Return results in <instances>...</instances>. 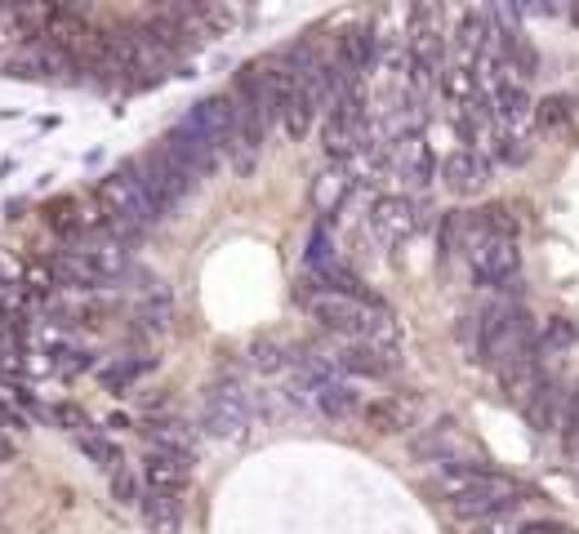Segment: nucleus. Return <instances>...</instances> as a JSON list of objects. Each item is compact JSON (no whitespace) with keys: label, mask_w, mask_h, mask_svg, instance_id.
<instances>
[{"label":"nucleus","mask_w":579,"mask_h":534,"mask_svg":"<svg viewBox=\"0 0 579 534\" xmlns=\"http://www.w3.org/2000/svg\"><path fill=\"white\" fill-rule=\"evenodd\" d=\"M90 254V263H94V272L103 277V281H112V277H120L125 272V263H130V254H125L116 241H103V245H94V249H85Z\"/></svg>","instance_id":"nucleus-31"},{"label":"nucleus","mask_w":579,"mask_h":534,"mask_svg":"<svg viewBox=\"0 0 579 534\" xmlns=\"http://www.w3.org/2000/svg\"><path fill=\"white\" fill-rule=\"evenodd\" d=\"M49 267H54L58 286H72V290H94V286H103V277L94 272V263H90V254H85V249H68V254H58Z\"/></svg>","instance_id":"nucleus-19"},{"label":"nucleus","mask_w":579,"mask_h":534,"mask_svg":"<svg viewBox=\"0 0 579 534\" xmlns=\"http://www.w3.org/2000/svg\"><path fill=\"white\" fill-rule=\"evenodd\" d=\"M316 406H321V415H331V419H352V415H361V392H352L348 383H339L335 374L326 379V383H316Z\"/></svg>","instance_id":"nucleus-18"},{"label":"nucleus","mask_w":579,"mask_h":534,"mask_svg":"<svg viewBox=\"0 0 579 534\" xmlns=\"http://www.w3.org/2000/svg\"><path fill=\"white\" fill-rule=\"evenodd\" d=\"M45 223L58 236H81V200H72V196L49 200V206H45Z\"/></svg>","instance_id":"nucleus-27"},{"label":"nucleus","mask_w":579,"mask_h":534,"mask_svg":"<svg viewBox=\"0 0 579 534\" xmlns=\"http://www.w3.org/2000/svg\"><path fill=\"white\" fill-rule=\"evenodd\" d=\"M187 481H192V458H178V454H161V450H152L148 458H143V486L148 490H157V495H183L187 490Z\"/></svg>","instance_id":"nucleus-12"},{"label":"nucleus","mask_w":579,"mask_h":534,"mask_svg":"<svg viewBox=\"0 0 579 534\" xmlns=\"http://www.w3.org/2000/svg\"><path fill=\"white\" fill-rule=\"evenodd\" d=\"M402 170L415 187H428L437 178V161H432V148L424 139H402Z\"/></svg>","instance_id":"nucleus-22"},{"label":"nucleus","mask_w":579,"mask_h":534,"mask_svg":"<svg viewBox=\"0 0 579 534\" xmlns=\"http://www.w3.org/2000/svg\"><path fill=\"white\" fill-rule=\"evenodd\" d=\"M178 125H187L197 139H206L215 152H223L232 143V134H236V98L232 94H210V98H201L197 107H192Z\"/></svg>","instance_id":"nucleus-7"},{"label":"nucleus","mask_w":579,"mask_h":534,"mask_svg":"<svg viewBox=\"0 0 579 534\" xmlns=\"http://www.w3.org/2000/svg\"><path fill=\"white\" fill-rule=\"evenodd\" d=\"M10 454V441H5V432H0V458H5Z\"/></svg>","instance_id":"nucleus-43"},{"label":"nucleus","mask_w":579,"mask_h":534,"mask_svg":"<svg viewBox=\"0 0 579 534\" xmlns=\"http://www.w3.org/2000/svg\"><path fill=\"white\" fill-rule=\"evenodd\" d=\"M54 419H58L62 428H72L77 437H81V432H90V419H85V410H81V406H54Z\"/></svg>","instance_id":"nucleus-38"},{"label":"nucleus","mask_w":579,"mask_h":534,"mask_svg":"<svg viewBox=\"0 0 579 534\" xmlns=\"http://www.w3.org/2000/svg\"><path fill=\"white\" fill-rule=\"evenodd\" d=\"M575 344H579V325H575L570 316H548V321L535 329V352L557 357V352H570Z\"/></svg>","instance_id":"nucleus-21"},{"label":"nucleus","mask_w":579,"mask_h":534,"mask_svg":"<svg viewBox=\"0 0 579 534\" xmlns=\"http://www.w3.org/2000/svg\"><path fill=\"white\" fill-rule=\"evenodd\" d=\"M518 534H575L570 525H561V521H522V530Z\"/></svg>","instance_id":"nucleus-41"},{"label":"nucleus","mask_w":579,"mask_h":534,"mask_svg":"<svg viewBox=\"0 0 579 534\" xmlns=\"http://www.w3.org/2000/svg\"><path fill=\"white\" fill-rule=\"evenodd\" d=\"M99 206L107 210L112 232H120V236H135V232H143V228H152V223L161 219L157 206L148 200V191L139 187V178H135L130 165L112 170V174L99 183Z\"/></svg>","instance_id":"nucleus-4"},{"label":"nucleus","mask_w":579,"mask_h":534,"mask_svg":"<svg viewBox=\"0 0 579 534\" xmlns=\"http://www.w3.org/2000/svg\"><path fill=\"white\" fill-rule=\"evenodd\" d=\"M23 290H27V294H54V290H58V277H54L49 258H32V263L23 267Z\"/></svg>","instance_id":"nucleus-33"},{"label":"nucleus","mask_w":579,"mask_h":534,"mask_svg":"<svg viewBox=\"0 0 579 534\" xmlns=\"http://www.w3.org/2000/svg\"><path fill=\"white\" fill-rule=\"evenodd\" d=\"M254 365H259V370H281V348L277 344H259V348H254Z\"/></svg>","instance_id":"nucleus-40"},{"label":"nucleus","mask_w":579,"mask_h":534,"mask_svg":"<svg viewBox=\"0 0 579 534\" xmlns=\"http://www.w3.org/2000/svg\"><path fill=\"white\" fill-rule=\"evenodd\" d=\"M112 495L120 503H139V481H135L130 467H116V473H112Z\"/></svg>","instance_id":"nucleus-37"},{"label":"nucleus","mask_w":579,"mask_h":534,"mask_svg":"<svg viewBox=\"0 0 579 534\" xmlns=\"http://www.w3.org/2000/svg\"><path fill=\"white\" fill-rule=\"evenodd\" d=\"M125 165L135 170V178H139V187L148 191V200L157 206V214H170V210L178 206V200L192 191V178H187V174L161 152V143H157L152 152H143L139 161H125Z\"/></svg>","instance_id":"nucleus-6"},{"label":"nucleus","mask_w":579,"mask_h":534,"mask_svg":"<svg viewBox=\"0 0 579 534\" xmlns=\"http://www.w3.org/2000/svg\"><path fill=\"white\" fill-rule=\"evenodd\" d=\"M495 156L503 165H522L531 156V148H526V139H518V134H503V139H495Z\"/></svg>","instance_id":"nucleus-35"},{"label":"nucleus","mask_w":579,"mask_h":534,"mask_svg":"<svg viewBox=\"0 0 579 534\" xmlns=\"http://www.w3.org/2000/svg\"><path fill=\"white\" fill-rule=\"evenodd\" d=\"M495 112L508 120V125H522L531 116V98L522 85H512V81H499L495 85Z\"/></svg>","instance_id":"nucleus-26"},{"label":"nucleus","mask_w":579,"mask_h":534,"mask_svg":"<svg viewBox=\"0 0 579 534\" xmlns=\"http://www.w3.org/2000/svg\"><path fill=\"white\" fill-rule=\"evenodd\" d=\"M303 307L312 312V321H321L326 329L344 334L352 344H374V348H393V316L383 312L374 299L361 294H339V290H303Z\"/></svg>","instance_id":"nucleus-1"},{"label":"nucleus","mask_w":579,"mask_h":534,"mask_svg":"<svg viewBox=\"0 0 579 534\" xmlns=\"http://www.w3.org/2000/svg\"><path fill=\"white\" fill-rule=\"evenodd\" d=\"M441 495L450 503V512L464 521H486V516H512L522 499V486L495 473V467H445L441 477Z\"/></svg>","instance_id":"nucleus-2"},{"label":"nucleus","mask_w":579,"mask_h":534,"mask_svg":"<svg viewBox=\"0 0 579 534\" xmlns=\"http://www.w3.org/2000/svg\"><path fill=\"white\" fill-rule=\"evenodd\" d=\"M148 441L161 450V454H178V458H192V428L178 423V419H161V423H148Z\"/></svg>","instance_id":"nucleus-23"},{"label":"nucleus","mask_w":579,"mask_h":534,"mask_svg":"<svg viewBox=\"0 0 579 534\" xmlns=\"http://www.w3.org/2000/svg\"><path fill=\"white\" fill-rule=\"evenodd\" d=\"M503 36V54H508V62H512V72H518L522 81H531L535 72H540V54H535V45L522 36V32H499Z\"/></svg>","instance_id":"nucleus-25"},{"label":"nucleus","mask_w":579,"mask_h":534,"mask_svg":"<svg viewBox=\"0 0 579 534\" xmlns=\"http://www.w3.org/2000/svg\"><path fill=\"white\" fill-rule=\"evenodd\" d=\"M201 423L210 437H241L245 423H250V400L236 383H215L206 392V410H201Z\"/></svg>","instance_id":"nucleus-8"},{"label":"nucleus","mask_w":579,"mask_h":534,"mask_svg":"<svg viewBox=\"0 0 579 534\" xmlns=\"http://www.w3.org/2000/svg\"><path fill=\"white\" fill-rule=\"evenodd\" d=\"M335 370L357 374V379H389L397 370V348H374V344H348L344 352L331 357Z\"/></svg>","instance_id":"nucleus-11"},{"label":"nucleus","mask_w":579,"mask_h":534,"mask_svg":"<svg viewBox=\"0 0 579 534\" xmlns=\"http://www.w3.org/2000/svg\"><path fill=\"white\" fill-rule=\"evenodd\" d=\"M352 170L348 165H331L326 174H321L316 183H312V206H316V214H335L339 206H344V200H348V191H352Z\"/></svg>","instance_id":"nucleus-17"},{"label":"nucleus","mask_w":579,"mask_h":534,"mask_svg":"<svg viewBox=\"0 0 579 534\" xmlns=\"http://www.w3.org/2000/svg\"><path fill=\"white\" fill-rule=\"evenodd\" d=\"M468 223V219H464ZM468 267H473V281L490 286V290H503L522 277V245L508 241V236H477L468 232Z\"/></svg>","instance_id":"nucleus-5"},{"label":"nucleus","mask_w":579,"mask_h":534,"mask_svg":"<svg viewBox=\"0 0 579 534\" xmlns=\"http://www.w3.org/2000/svg\"><path fill=\"white\" fill-rule=\"evenodd\" d=\"M161 152H165L192 183L206 178V174L219 165V152H215L206 139H197V134H192L187 125H174V129L165 134V139H161Z\"/></svg>","instance_id":"nucleus-9"},{"label":"nucleus","mask_w":579,"mask_h":534,"mask_svg":"<svg viewBox=\"0 0 579 534\" xmlns=\"http://www.w3.org/2000/svg\"><path fill=\"white\" fill-rule=\"evenodd\" d=\"M437 178L450 196H477L486 183H490V161L473 148H460V152H450L441 165H437Z\"/></svg>","instance_id":"nucleus-10"},{"label":"nucleus","mask_w":579,"mask_h":534,"mask_svg":"<svg viewBox=\"0 0 579 534\" xmlns=\"http://www.w3.org/2000/svg\"><path fill=\"white\" fill-rule=\"evenodd\" d=\"M370 228L383 241H406L415 232V206L406 196H379L370 206Z\"/></svg>","instance_id":"nucleus-14"},{"label":"nucleus","mask_w":579,"mask_h":534,"mask_svg":"<svg viewBox=\"0 0 579 534\" xmlns=\"http://www.w3.org/2000/svg\"><path fill=\"white\" fill-rule=\"evenodd\" d=\"M143 370H148V361H125V365H112V370L103 374V383H107L112 392H125V387H130Z\"/></svg>","instance_id":"nucleus-36"},{"label":"nucleus","mask_w":579,"mask_h":534,"mask_svg":"<svg viewBox=\"0 0 579 534\" xmlns=\"http://www.w3.org/2000/svg\"><path fill=\"white\" fill-rule=\"evenodd\" d=\"M477 339H473V361L482 365H503L512 357H522V352H535V321L526 316V307L518 303H490L486 312H477Z\"/></svg>","instance_id":"nucleus-3"},{"label":"nucleus","mask_w":579,"mask_h":534,"mask_svg":"<svg viewBox=\"0 0 579 534\" xmlns=\"http://www.w3.org/2000/svg\"><path fill=\"white\" fill-rule=\"evenodd\" d=\"M361 419H366L374 432H383V437L406 432V423H410V415H406L402 400H370V406H361Z\"/></svg>","instance_id":"nucleus-24"},{"label":"nucleus","mask_w":579,"mask_h":534,"mask_svg":"<svg viewBox=\"0 0 579 534\" xmlns=\"http://www.w3.org/2000/svg\"><path fill=\"white\" fill-rule=\"evenodd\" d=\"M490 19L486 14H477V10H468L464 19H460V45L464 49H477V54H486L490 49Z\"/></svg>","instance_id":"nucleus-32"},{"label":"nucleus","mask_w":579,"mask_h":534,"mask_svg":"<svg viewBox=\"0 0 579 534\" xmlns=\"http://www.w3.org/2000/svg\"><path fill=\"white\" fill-rule=\"evenodd\" d=\"M575 23H579V10H575Z\"/></svg>","instance_id":"nucleus-44"},{"label":"nucleus","mask_w":579,"mask_h":534,"mask_svg":"<svg viewBox=\"0 0 579 534\" xmlns=\"http://www.w3.org/2000/svg\"><path fill=\"white\" fill-rule=\"evenodd\" d=\"M561 410H566V392H561V383H553V379H544V383L535 387V396L522 406V415H526V423H531L535 432H557Z\"/></svg>","instance_id":"nucleus-15"},{"label":"nucleus","mask_w":579,"mask_h":534,"mask_svg":"<svg viewBox=\"0 0 579 534\" xmlns=\"http://www.w3.org/2000/svg\"><path fill=\"white\" fill-rule=\"evenodd\" d=\"M540 383H544L540 352H522V357H512V361L499 365V387H503L508 400H518V406H526Z\"/></svg>","instance_id":"nucleus-13"},{"label":"nucleus","mask_w":579,"mask_h":534,"mask_svg":"<svg viewBox=\"0 0 579 534\" xmlns=\"http://www.w3.org/2000/svg\"><path fill=\"white\" fill-rule=\"evenodd\" d=\"M522 521L512 516H486V521H473V534H518Z\"/></svg>","instance_id":"nucleus-39"},{"label":"nucleus","mask_w":579,"mask_h":534,"mask_svg":"<svg viewBox=\"0 0 579 534\" xmlns=\"http://www.w3.org/2000/svg\"><path fill=\"white\" fill-rule=\"evenodd\" d=\"M575 116V103L566 98V94H553V98H544L540 107H535V120L544 125V129H557V125H566Z\"/></svg>","instance_id":"nucleus-34"},{"label":"nucleus","mask_w":579,"mask_h":534,"mask_svg":"<svg viewBox=\"0 0 579 534\" xmlns=\"http://www.w3.org/2000/svg\"><path fill=\"white\" fill-rule=\"evenodd\" d=\"M10 334V316H5V307H0V339H5Z\"/></svg>","instance_id":"nucleus-42"},{"label":"nucleus","mask_w":579,"mask_h":534,"mask_svg":"<svg viewBox=\"0 0 579 534\" xmlns=\"http://www.w3.org/2000/svg\"><path fill=\"white\" fill-rule=\"evenodd\" d=\"M335 62L344 67L352 81H361V77L370 72V62H374V32H370V27H348V32L339 36Z\"/></svg>","instance_id":"nucleus-16"},{"label":"nucleus","mask_w":579,"mask_h":534,"mask_svg":"<svg viewBox=\"0 0 579 534\" xmlns=\"http://www.w3.org/2000/svg\"><path fill=\"white\" fill-rule=\"evenodd\" d=\"M441 90L460 107H468L482 94V81H477V72H468V67H450V72H441Z\"/></svg>","instance_id":"nucleus-28"},{"label":"nucleus","mask_w":579,"mask_h":534,"mask_svg":"<svg viewBox=\"0 0 579 534\" xmlns=\"http://www.w3.org/2000/svg\"><path fill=\"white\" fill-rule=\"evenodd\" d=\"M139 508H143V521H148L157 534H178V530H183V499L148 490V495L139 499Z\"/></svg>","instance_id":"nucleus-20"},{"label":"nucleus","mask_w":579,"mask_h":534,"mask_svg":"<svg viewBox=\"0 0 579 534\" xmlns=\"http://www.w3.org/2000/svg\"><path fill=\"white\" fill-rule=\"evenodd\" d=\"M77 445L99 463V467H107V473H116V467H125V458H120V445L116 441H107V437H99V432H81L77 437Z\"/></svg>","instance_id":"nucleus-30"},{"label":"nucleus","mask_w":579,"mask_h":534,"mask_svg":"<svg viewBox=\"0 0 579 534\" xmlns=\"http://www.w3.org/2000/svg\"><path fill=\"white\" fill-rule=\"evenodd\" d=\"M557 437H561V454L579 458V383H575V392H566V410H561Z\"/></svg>","instance_id":"nucleus-29"}]
</instances>
